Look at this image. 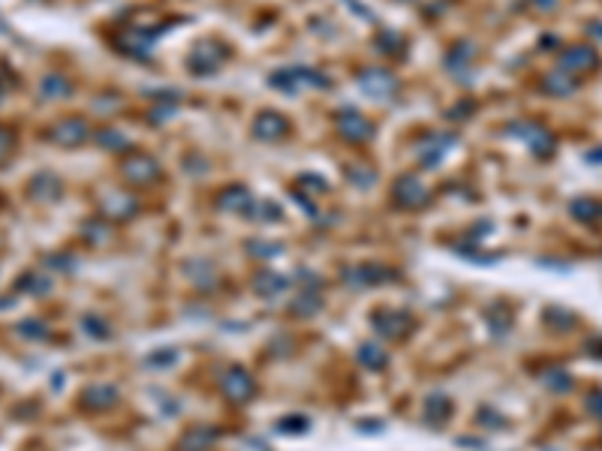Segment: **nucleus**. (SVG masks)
<instances>
[{"instance_id": "6", "label": "nucleus", "mask_w": 602, "mask_h": 451, "mask_svg": "<svg viewBox=\"0 0 602 451\" xmlns=\"http://www.w3.org/2000/svg\"><path fill=\"white\" fill-rule=\"evenodd\" d=\"M362 355H364V361H367V364H377V367H379L382 361H386V355H382L379 349H374V352H371V349H364Z\"/></svg>"}, {"instance_id": "5", "label": "nucleus", "mask_w": 602, "mask_h": 451, "mask_svg": "<svg viewBox=\"0 0 602 451\" xmlns=\"http://www.w3.org/2000/svg\"><path fill=\"white\" fill-rule=\"evenodd\" d=\"M572 214L584 217V220H591V217H596V204H572Z\"/></svg>"}, {"instance_id": "7", "label": "nucleus", "mask_w": 602, "mask_h": 451, "mask_svg": "<svg viewBox=\"0 0 602 451\" xmlns=\"http://www.w3.org/2000/svg\"><path fill=\"white\" fill-rule=\"evenodd\" d=\"M587 406H591V409H593L596 415H602V394H596V398H593L591 403H587Z\"/></svg>"}, {"instance_id": "8", "label": "nucleus", "mask_w": 602, "mask_h": 451, "mask_svg": "<svg viewBox=\"0 0 602 451\" xmlns=\"http://www.w3.org/2000/svg\"><path fill=\"white\" fill-rule=\"evenodd\" d=\"M591 160H596V162H599V160H602V150H599V154H593V157H591Z\"/></svg>"}, {"instance_id": "1", "label": "nucleus", "mask_w": 602, "mask_h": 451, "mask_svg": "<svg viewBox=\"0 0 602 451\" xmlns=\"http://www.w3.org/2000/svg\"><path fill=\"white\" fill-rule=\"evenodd\" d=\"M593 58H596V54H593L591 48H584V46L569 48V51L563 54V70H591V66H593Z\"/></svg>"}, {"instance_id": "2", "label": "nucleus", "mask_w": 602, "mask_h": 451, "mask_svg": "<svg viewBox=\"0 0 602 451\" xmlns=\"http://www.w3.org/2000/svg\"><path fill=\"white\" fill-rule=\"evenodd\" d=\"M226 391H232V398H238V400L248 398V394H250V379H248V373H241V370L229 373V376H226Z\"/></svg>"}, {"instance_id": "4", "label": "nucleus", "mask_w": 602, "mask_h": 451, "mask_svg": "<svg viewBox=\"0 0 602 451\" xmlns=\"http://www.w3.org/2000/svg\"><path fill=\"white\" fill-rule=\"evenodd\" d=\"M283 286H286L283 280H277V277H271V274H265V277H259V280H256V289L262 292V295H268V292H280Z\"/></svg>"}, {"instance_id": "3", "label": "nucleus", "mask_w": 602, "mask_h": 451, "mask_svg": "<svg viewBox=\"0 0 602 451\" xmlns=\"http://www.w3.org/2000/svg\"><path fill=\"white\" fill-rule=\"evenodd\" d=\"M61 130H63V133H58V139L66 142V145H73V142H78L81 135H85V124H78V120H66Z\"/></svg>"}]
</instances>
